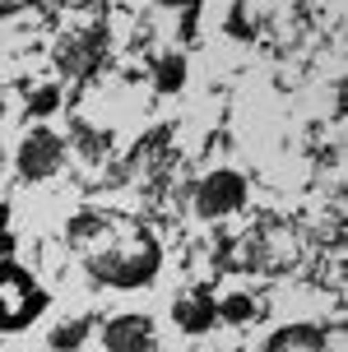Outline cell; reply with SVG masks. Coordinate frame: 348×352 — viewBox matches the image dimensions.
Wrapping results in <instances>:
<instances>
[{
  "label": "cell",
  "mask_w": 348,
  "mask_h": 352,
  "mask_svg": "<svg viewBox=\"0 0 348 352\" xmlns=\"http://www.w3.org/2000/svg\"><path fill=\"white\" fill-rule=\"evenodd\" d=\"M84 334H88V324L84 320H74V324H70V329H56L52 334V348H79V343H84Z\"/></svg>",
  "instance_id": "9c48e42d"
},
{
  "label": "cell",
  "mask_w": 348,
  "mask_h": 352,
  "mask_svg": "<svg viewBox=\"0 0 348 352\" xmlns=\"http://www.w3.org/2000/svg\"><path fill=\"white\" fill-rule=\"evenodd\" d=\"M251 316H256V301L242 297V292H237V297H227L223 306H218V320H227V324H242V320H251Z\"/></svg>",
  "instance_id": "ba28073f"
},
{
  "label": "cell",
  "mask_w": 348,
  "mask_h": 352,
  "mask_svg": "<svg viewBox=\"0 0 348 352\" xmlns=\"http://www.w3.org/2000/svg\"><path fill=\"white\" fill-rule=\"evenodd\" d=\"M172 320L181 324V334H205L218 324V301L209 292H181L172 301Z\"/></svg>",
  "instance_id": "5b68a950"
},
{
  "label": "cell",
  "mask_w": 348,
  "mask_h": 352,
  "mask_svg": "<svg viewBox=\"0 0 348 352\" xmlns=\"http://www.w3.org/2000/svg\"><path fill=\"white\" fill-rule=\"evenodd\" d=\"M246 204V176L242 172H209L195 186V213L200 218H227Z\"/></svg>",
  "instance_id": "7a4b0ae2"
},
{
  "label": "cell",
  "mask_w": 348,
  "mask_h": 352,
  "mask_svg": "<svg viewBox=\"0 0 348 352\" xmlns=\"http://www.w3.org/2000/svg\"><path fill=\"white\" fill-rule=\"evenodd\" d=\"M74 135H79V144H84V153H98V148H103V135H93L88 125H74Z\"/></svg>",
  "instance_id": "7c38bea8"
},
{
  "label": "cell",
  "mask_w": 348,
  "mask_h": 352,
  "mask_svg": "<svg viewBox=\"0 0 348 352\" xmlns=\"http://www.w3.org/2000/svg\"><path fill=\"white\" fill-rule=\"evenodd\" d=\"M154 84H158V93L181 88V84H186V60H181V56H163L158 70H154Z\"/></svg>",
  "instance_id": "52a82bcc"
},
{
  "label": "cell",
  "mask_w": 348,
  "mask_h": 352,
  "mask_svg": "<svg viewBox=\"0 0 348 352\" xmlns=\"http://www.w3.org/2000/svg\"><path fill=\"white\" fill-rule=\"evenodd\" d=\"M103 348L107 352H158V334L149 316H116L103 329Z\"/></svg>",
  "instance_id": "277c9868"
},
{
  "label": "cell",
  "mask_w": 348,
  "mask_h": 352,
  "mask_svg": "<svg viewBox=\"0 0 348 352\" xmlns=\"http://www.w3.org/2000/svg\"><path fill=\"white\" fill-rule=\"evenodd\" d=\"M5 14H10V5H5V0H0V19H5Z\"/></svg>",
  "instance_id": "4fadbf2b"
},
{
  "label": "cell",
  "mask_w": 348,
  "mask_h": 352,
  "mask_svg": "<svg viewBox=\"0 0 348 352\" xmlns=\"http://www.w3.org/2000/svg\"><path fill=\"white\" fill-rule=\"evenodd\" d=\"M61 158H65V140L47 125H37L19 144V176L23 181H47V176L61 172Z\"/></svg>",
  "instance_id": "3957f363"
},
{
  "label": "cell",
  "mask_w": 348,
  "mask_h": 352,
  "mask_svg": "<svg viewBox=\"0 0 348 352\" xmlns=\"http://www.w3.org/2000/svg\"><path fill=\"white\" fill-rule=\"evenodd\" d=\"M88 274L107 287H144V283H154L158 274V250L154 246H121V250H107V255H93L88 260Z\"/></svg>",
  "instance_id": "6da1fadb"
},
{
  "label": "cell",
  "mask_w": 348,
  "mask_h": 352,
  "mask_svg": "<svg viewBox=\"0 0 348 352\" xmlns=\"http://www.w3.org/2000/svg\"><path fill=\"white\" fill-rule=\"evenodd\" d=\"M320 343H325V334H320V329H311V324H297V329H283V334H274L265 352H316Z\"/></svg>",
  "instance_id": "8992f818"
},
{
  "label": "cell",
  "mask_w": 348,
  "mask_h": 352,
  "mask_svg": "<svg viewBox=\"0 0 348 352\" xmlns=\"http://www.w3.org/2000/svg\"><path fill=\"white\" fill-rule=\"evenodd\" d=\"M56 102H61V88H42L33 98V116H47V111H56Z\"/></svg>",
  "instance_id": "30bf717a"
},
{
  "label": "cell",
  "mask_w": 348,
  "mask_h": 352,
  "mask_svg": "<svg viewBox=\"0 0 348 352\" xmlns=\"http://www.w3.org/2000/svg\"><path fill=\"white\" fill-rule=\"evenodd\" d=\"M10 250H14V236H10V209H5V199H0V260H10Z\"/></svg>",
  "instance_id": "8fae6325"
}]
</instances>
